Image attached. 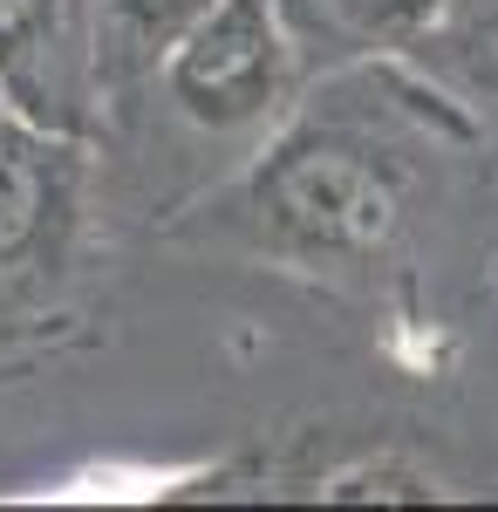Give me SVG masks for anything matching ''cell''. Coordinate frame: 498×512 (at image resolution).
I'll use <instances>...</instances> for the list:
<instances>
[{
	"instance_id": "6da1fadb",
	"label": "cell",
	"mask_w": 498,
	"mask_h": 512,
	"mask_svg": "<svg viewBox=\"0 0 498 512\" xmlns=\"http://www.w3.org/2000/svg\"><path fill=\"white\" fill-rule=\"evenodd\" d=\"M239 212L267 246L294 260H362L396 233L403 178L355 137L301 130L260 158Z\"/></svg>"
},
{
	"instance_id": "52a82bcc",
	"label": "cell",
	"mask_w": 498,
	"mask_h": 512,
	"mask_svg": "<svg viewBox=\"0 0 498 512\" xmlns=\"http://www.w3.org/2000/svg\"><path fill=\"white\" fill-rule=\"evenodd\" d=\"M110 7H116V14H123V21H130L144 41H164V48H171V41L185 35V28H192L212 0H110Z\"/></svg>"
},
{
	"instance_id": "277c9868",
	"label": "cell",
	"mask_w": 498,
	"mask_h": 512,
	"mask_svg": "<svg viewBox=\"0 0 498 512\" xmlns=\"http://www.w3.org/2000/svg\"><path fill=\"white\" fill-rule=\"evenodd\" d=\"M69 41V0H0V89L21 117L48 123V62Z\"/></svg>"
},
{
	"instance_id": "5b68a950",
	"label": "cell",
	"mask_w": 498,
	"mask_h": 512,
	"mask_svg": "<svg viewBox=\"0 0 498 512\" xmlns=\"http://www.w3.org/2000/svg\"><path fill=\"white\" fill-rule=\"evenodd\" d=\"M451 0H280L294 41H328V48H369V41H410L444 14Z\"/></svg>"
},
{
	"instance_id": "7a4b0ae2",
	"label": "cell",
	"mask_w": 498,
	"mask_h": 512,
	"mask_svg": "<svg viewBox=\"0 0 498 512\" xmlns=\"http://www.w3.org/2000/svg\"><path fill=\"white\" fill-rule=\"evenodd\" d=\"M294 82V35L280 0H212L164 48V96L198 130H260Z\"/></svg>"
},
{
	"instance_id": "3957f363",
	"label": "cell",
	"mask_w": 498,
	"mask_h": 512,
	"mask_svg": "<svg viewBox=\"0 0 498 512\" xmlns=\"http://www.w3.org/2000/svg\"><path fill=\"white\" fill-rule=\"evenodd\" d=\"M417 62L471 103H498V0H451L417 41Z\"/></svg>"
},
{
	"instance_id": "8992f818",
	"label": "cell",
	"mask_w": 498,
	"mask_h": 512,
	"mask_svg": "<svg viewBox=\"0 0 498 512\" xmlns=\"http://www.w3.org/2000/svg\"><path fill=\"white\" fill-rule=\"evenodd\" d=\"M328 499H335V506H369V499H383V506H389V499L423 506V499H444V485L423 472V465L383 451V458H369V465H348V472L328 485Z\"/></svg>"
}]
</instances>
